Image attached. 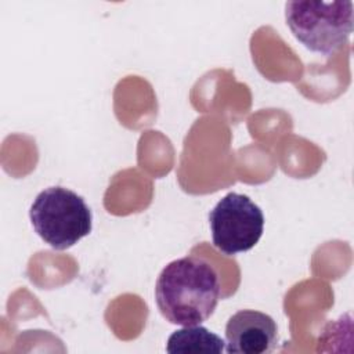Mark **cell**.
<instances>
[{"label":"cell","mask_w":354,"mask_h":354,"mask_svg":"<svg viewBox=\"0 0 354 354\" xmlns=\"http://www.w3.org/2000/svg\"><path fill=\"white\" fill-rule=\"evenodd\" d=\"M221 296L217 270L205 259L187 256L170 261L159 274L155 297L160 314L181 326L199 325L216 310Z\"/></svg>","instance_id":"6da1fadb"},{"label":"cell","mask_w":354,"mask_h":354,"mask_svg":"<svg viewBox=\"0 0 354 354\" xmlns=\"http://www.w3.org/2000/svg\"><path fill=\"white\" fill-rule=\"evenodd\" d=\"M36 234L55 250H65L88 235L93 214L84 199L64 187H48L29 210Z\"/></svg>","instance_id":"7a4b0ae2"},{"label":"cell","mask_w":354,"mask_h":354,"mask_svg":"<svg viewBox=\"0 0 354 354\" xmlns=\"http://www.w3.org/2000/svg\"><path fill=\"white\" fill-rule=\"evenodd\" d=\"M285 19L306 48L332 55L353 32V1H288Z\"/></svg>","instance_id":"3957f363"},{"label":"cell","mask_w":354,"mask_h":354,"mask_svg":"<svg viewBox=\"0 0 354 354\" xmlns=\"http://www.w3.org/2000/svg\"><path fill=\"white\" fill-rule=\"evenodd\" d=\"M209 224L214 246L232 256L256 246L264 231V214L248 195L230 192L210 210Z\"/></svg>","instance_id":"277c9868"},{"label":"cell","mask_w":354,"mask_h":354,"mask_svg":"<svg viewBox=\"0 0 354 354\" xmlns=\"http://www.w3.org/2000/svg\"><path fill=\"white\" fill-rule=\"evenodd\" d=\"M227 353L268 354L278 342L275 321L261 311L239 310L225 325Z\"/></svg>","instance_id":"5b68a950"},{"label":"cell","mask_w":354,"mask_h":354,"mask_svg":"<svg viewBox=\"0 0 354 354\" xmlns=\"http://www.w3.org/2000/svg\"><path fill=\"white\" fill-rule=\"evenodd\" d=\"M224 340L207 328L201 325L184 326L174 330L166 343V351L171 354L177 353H223Z\"/></svg>","instance_id":"8992f818"}]
</instances>
